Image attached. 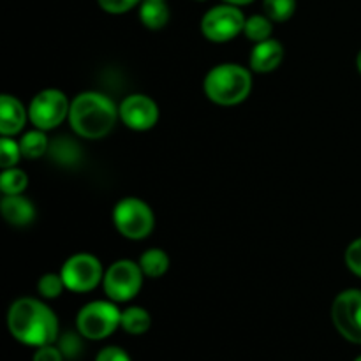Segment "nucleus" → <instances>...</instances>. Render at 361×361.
<instances>
[{
	"instance_id": "nucleus-1",
	"label": "nucleus",
	"mask_w": 361,
	"mask_h": 361,
	"mask_svg": "<svg viewBox=\"0 0 361 361\" xmlns=\"http://www.w3.org/2000/svg\"><path fill=\"white\" fill-rule=\"evenodd\" d=\"M11 335L32 348L49 345L59 337V319L48 305L35 298H20L7 312Z\"/></svg>"
},
{
	"instance_id": "nucleus-2",
	"label": "nucleus",
	"mask_w": 361,
	"mask_h": 361,
	"mask_svg": "<svg viewBox=\"0 0 361 361\" xmlns=\"http://www.w3.org/2000/svg\"><path fill=\"white\" fill-rule=\"evenodd\" d=\"M118 109L115 102L99 92H83L71 102L69 123L74 133L87 140L108 136L116 123Z\"/></svg>"
},
{
	"instance_id": "nucleus-14",
	"label": "nucleus",
	"mask_w": 361,
	"mask_h": 361,
	"mask_svg": "<svg viewBox=\"0 0 361 361\" xmlns=\"http://www.w3.org/2000/svg\"><path fill=\"white\" fill-rule=\"evenodd\" d=\"M0 210H2L4 219L11 226H16V228H25V226L32 224L35 219V208L32 201L20 196V194L4 196L2 203H0Z\"/></svg>"
},
{
	"instance_id": "nucleus-21",
	"label": "nucleus",
	"mask_w": 361,
	"mask_h": 361,
	"mask_svg": "<svg viewBox=\"0 0 361 361\" xmlns=\"http://www.w3.org/2000/svg\"><path fill=\"white\" fill-rule=\"evenodd\" d=\"M271 21L268 16H261V14H256V16H250L249 20L245 21V27H243V34L247 35V39L254 42H261L270 39L271 35Z\"/></svg>"
},
{
	"instance_id": "nucleus-5",
	"label": "nucleus",
	"mask_w": 361,
	"mask_h": 361,
	"mask_svg": "<svg viewBox=\"0 0 361 361\" xmlns=\"http://www.w3.org/2000/svg\"><path fill=\"white\" fill-rule=\"evenodd\" d=\"M122 321V312L111 302L87 303L78 312L76 326L81 337L88 341H102L109 337Z\"/></svg>"
},
{
	"instance_id": "nucleus-24",
	"label": "nucleus",
	"mask_w": 361,
	"mask_h": 361,
	"mask_svg": "<svg viewBox=\"0 0 361 361\" xmlns=\"http://www.w3.org/2000/svg\"><path fill=\"white\" fill-rule=\"evenodd\" d=\"M20 157H23L20 143L11 140L9 136H4L2 141H0V164H2V169L14 168V164H18Z\"/></svg>"
},
{
	"instance_id": "nucleus-28",
	"label": "nucleus",
	"mask_w": 361,
	"mask_h": 361,
	"mask_svg": "<svg viewBox=\"0 0 361 361\" xmlns=\"http://www.w3.org/2000/svg\"><path fill=\"white\" fill-rule=\"evenodd\" d=\"M34 361H63V353L60 351V348H53L51 344L42 345V348H37Z\"/></svg>"
},
{
	"instance_id": "nucleus-7",
	"label": "nucleus",
	"mask_w": 361,
	"mask_h": 361,
	"mask_svg": "<svg viewBox=\"0 0 361 361\" xmlns=\"http://www.w3.org/2000/svg\"><path fill=\"white\" fill-rule=\"evenodd\" d=\"M245 16L231 4L212 7L201 20V32L212 42H226L235 39L245 27Z\"/></svg>"
},
{
	"instance_id": "nucleus-18",
	"label": "nucleus",
	"mask_w": 361,
	"mask_h": 361,
	"mask_svg": "<svg viewBox=\"0 0 361 361\" xmlns=\"http://www.w3.org/2000/svg\"><path fill=\"white\" fill-rule=\"evenodd\" d=\"M152 319L150 314L147 312L141 307H129L122 312V321H120V326L130 335H143L145 331H148L150 328Z\"/></svg>"
},
{
	"instance_id": "nucleus-12",
	"label": "nucleus",
	"mask_w": 361,
	"mask_h": 361,
	"mask_svg": "<svg viewBox=\"0 0 361 361\" xmlns=\"http://www.w3.org/2000/svg\"><path fill=\"white\" fill-rule=\"evenodd\" d=\"M284 59V48L275 39H267L254 46L250 51V69L256 73H271Z\"/></svg>"
},
{
	"instance_id": "nucleus-33",
	"label": "nucleus",
	"mask_w": 361,
	"mask_h": 361,
	"mask_svg": "<svg viewBox=\"0 0 361 361\" xmlns=\"http://www.w3.org/2000/svg\"><path fill=\"white\" fill-rule=\"evenodd\" d=\"M161 2H166V0H161Z\"/></svg>"
},
{
	"instance_id": "nucleus-17",
	"label": "nucleus",
	"mask_w": 361,
	"mask_h": 361,
	"mask_svg": "<svg viewBox=\"0 0 361 361\" xmlns=\"http://www.w3.org/2000/svg\"><path fill=\"white\" fill-rule=\"evenodd\" d=\"M140 267L143 274L150 279H159L168 271L169 257L161 249H148L141 254Z\"/></svg>"
},
{
	"instance_id": "nucleus-23",
	"label": "nucleus",
	"mask_w": 361,
	"mask_h": 361,
	"mask_svg": "<svg viewBox=\"0 0 361 361\" xmlns=\"http://www.w3.org/2000/svg\"><path fill=\"white\" fill-rule=\"evenodd\" d=\"M66 288V282H63L62 275H56V274H46L39 279L37 282V291L42 298H59L62 295V291Z\"/></svg>"
},
{
	"instance_id": "nucleus-26",
	"label": "nucleus",
	"mask_w": 361,
	"mask_h": 361,
	"mask_svg": "<svg viewBox=\"0 0 361 361\" xmlns=\"http://www.w3.org/2000/svg\"><path fill=\"white\" fill-rule=\"evenodd\" d=\"M99 6L109 14H123L140 4V0H97Z\"/></svg>"
},
{
	"instance_id": "nucleus-4",
	"label": "nucleus",
	"mask_w": 361,
	"mask_h": 361,
	"mask_svg": "<svg viewBox=\"0 0 361 361\" xmlns=\"http://www.w3.org/2000/svg\"><path fill=\"white\" fill-rule=\"evenodd\" d=\"M113 222L122 236L129 240H143L154 231L155 217L145 201L126 197L118 201L113 210Z\"/></svg>"
},
{
	"instance_id": "nucleus-9",
	"label": "nucleus",
	"mask_w": 361,
	"mask_h": 361,
	"mask_svg": "<svg viewBox=\"0 0 361 361\" xmlns=\"http://www.w3.org/2000/svg\"><path fill=\"white\" fill-rule=\"evenodd\" d=\"M331 319L345 341L361 344V291L348 289L335 298L331 305Z\"/></svg>"
},
{
	"instance_id": "nucleus-8",
	"label": "nucleus",
	"mask_w": 361,
	"mask_h": 361,
	"mask_svg": "<svg viewBox=\"0 0 361 361\" xmlns=\"http://www.w3.org/2000/svg\"><path fill=\"white\" fill-rule=\"evenodd\" d=\"M69 101L66 94L55 88L42 90L32 99L30 108H28V118L37 129L49 130L55 129L56 126L69 116Z\"/></svg>"
},
{
	"instance_id": "nucleus-22",
	"label": "nucleus",
	"mask_w": 361,
	"mask_h": 361,
	"mask_svg": "<svg viewBox=\"0 0 361 361\" xmlns=\"http://www.w3.org/2000/svg\"><path fill=\"white\" fill-rule=\"evenodd\" d=\"M264 13L274 21H286L295 14L296 0H263Z\"/></svg>"
},
{
	"instance_id": "nucleus-15",
	"label": "nucleus",
	"mask_w": 361,
	"mask_h": 361,
	"mask_svg": "<svg viewBox=\"0 0 361 361\" xmlns=\"http://www.w3.org/2000/svg\"><path fill=\"white\" fill-rule=\"evenodd\" d=\"M48 155L55 164L62 166V168H73V166L80 164L81 148L69 136H59L49 141Z\"/></svg>"
},
{
	"instance_id": "nucleus-13",
	"label": "nucleus",
	"mask_w": 361,
	"mask_h": 361,
	"mask_svg": "<svg viewBox=\"0 0 361 361\" xmlns=\"http://www.w3.org/2000/svg\"><path fill=\"white\" fill-rule=\"evenodd\" d=\"M27 122V111L23 104L13 95L4 94L0 97V133L2 136H13L20 133Z\"/></svg>"
},
{
	"instance_id": "nucleus-10",
	"label": "nucleus",
	"mask_w": 361,
	"mask_h": 361,
	"mask_svg": "<svg viewBox=\"0 0 361 361\" xmlns=\"http://www.w3.org/2000/svg\"><path fill=\"white\" fill-rule=\"evenodd\" d=\"M66 288L74 293H88L102 282V264L92 254H76L63 263L62 271Z\"/></svg>"
},
{
	"instance_id": "nucleus-6",
	"label": "nucleus",
	"mask_w": 361,
	"mask_h": 361,
	"mask_svg": "<svg viewBox=\"0 0 361 361\" xmlns=\"http://www.w3.org/2000/svg\"><path fill=\"white\" fill-rule=\"evenodd\" d=\"M143 270L140 263L120 259L108 268L102 279L104 293L113 302H129L140 293L143 286Z\"/></svg>"
},
{
	"instance_id": "nucleus-25",
	"label": "nucleus",
	"mask_w": 361,
	"mask_h": 361,
	"mask_svg": "<svg viewBox=\"0 0 361 361\" xmlns=\"http://www.w3.org/2000/svg\"><path fill=\"white\" fill-rule=\"evenodd\" d=\"M345 264L353 274L361 277V238L355 240L345 250Z\"/></svg>"
},
{
	"instance_id": "nucleus-3",
	"label": "nucleus",
	"mask_w": 361,
	"mask_h": 361,
	"mask_svg": "<svg viewBox=\"0 0 361 361\" xmlns=\"http://www.w3.org/2000/svg\"><path fill=\"white\" fill-rule=\"evenodd\" d=\"M203 87L204 94L212 102L235 106L249 97L252 78L249 71L238 63H221L207 74Z\"/></svg>"
},
{
	"instance_id": "nucleus-16",
	"label": "nucleus",
	"mask_w": 361,
	"mask_h": 361,
	"mask_svg": "<svg viewBox=\"0 0 361 361\" xmlns=\"http://www.w3.org/2000/svg\"><path fill=\"white\" fill-rule=\"evenodd\" d=\"M140 18L143 25L150 30H159L169 21V7L161 0H143L140 9Z\"/></svg>"
},
{
	"instance_id": "nucleus-31",
	"label": "nucleus",
	"mask_w": 361,
	"mask_h": 361,
	"mask_svg": "<svg viewBox=\"0 0 361 361\" xmlns=\"http://www.w3.org/2000/svg\"><path fill=\"white\" fill-rule=\"evenodd\" d=\"M356 66H358L360 73H361V51L358 53V59H356Z\"/></svg>"
},
{
	"instance_id": "nucleus-19",
	"label": "nucleus",
	"mask_w": 361,
	"mask_h": 361,
	"mask_svg": "<svg viewBox=\"0 0 361 361\" xmlns=\"http://www.w3.org/2000/svg\"><path fill=\"white\" fill-rule=\"evenodd\" d=\"M48 147H49V141L48 137H46L44 130L41 129L28 130V133L23 134V137L20 140L21 155L27 159L42 157L44 154H48Z\"/></svg>"
},
{
	"instance_id": "nucleus-20",
	"label": "nucleus",
	"mask_w": 361,
	"mask_h": 361,
	"mask_svg": "<svg viewBox=\"0 0 361 361\" xmlns=\"http://www.w3.org/2000/svg\"><path fill=\"white\" fill-rule=\"evenodd\" d=\"M28 185V176L25 171L18 168H7L4 169L0 175V189H2L4 196H16L21 194Z\"/></svg>"
},
{
	"instance_id": "nucleus-11",
	"label": "nucleus",
	"mask_w": 361,
	"mask_h": 361,
	"mask_svg": "<svg viewBox=\"0 0 361 361\" xmlns=\"http://www.w3.org/2000/svg\"><path fill=\"white\" fill-rule=\"evenodd\" d=\"M118 115L130 129L148 130L157 123L159 106L148 95L133 94L123 99L118 108Z\"/></svg>"
},
{
	"instance_id": "nucleus-32",
	"label": "nucleus",
	"mask_w": 361,
	"mask_h": 361,
	"mask_svg": "<svg viewBox=\"0 0 361 361\" xmlns=\"http://www.w3.org/2000/svg\"><path fill=\"white\" fill-rule=\"evenodd\" d=\"M355 361H361V356H358V358H356Z\"/></svg>"
},
{
	"instance_id": "nucleus-30",
	"label": "nucleus",
	"mask_w": 361,
	"mask_h": 361,
	"mask_svg": "<svg viewBox=\"0 0 361 361\" xmlns=\"http://www.w3.org/2000/svg\"><path fill=\"white\" fill-rule=\"evenodd\" d=\"M226 4H231V6H247V4H250V2H254V0H224Z\"/></svg>"
},
{
	"instance_id": "nucleus-27",
	"label": "nucleus",
	"mask_w": 361,
	"mask_h": 361,
	"mask_svg": "<svg viewBox=\"0 0 361 361\" xmlns=\"http://www.w3.org/2000/svg\"><path fill=\"white\" fill-rule=\"evenodd\" d=\"M60 351L63 353V356L67 358H74V356L80 355L81 351V342L78 338V335L74 334H66L60 338Z\"/></svg>"
},
{
	"instance_id": "nucleus-29",
	"label": "nucleus",
	"mask_w": 361,
	"mask_h": 361,
	"mask_svg": "<svg viewBox=\"0 0 361 361\" xmlns=\"http://www.w3.org/2000/svg\"><path fill=\"white\" fill-rule=\"evenodd\" d=\"M95 361H130L129 355H127L123 349L120 348H104L101 353L97 355Z\"/></svg>"
}]
</instances>
